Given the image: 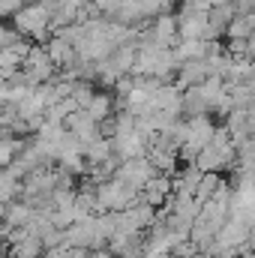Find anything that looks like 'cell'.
I'll list each match as a JSON object with an SVG mask.
<instances>
[{"label":"cell","mask_w":255,"mask_h":258,"mask_svg":"<svg viewBox=\"0 0 255 258\" xmlns=\"http://www.w3.org/2000/svg\"><path fill=\"white\" fill-rule=\"evenodd\" d=\"M132 87H135V78H132V75H123V78L114 84V90H117V96H120V99H126L129 93H132Z\"/></svg>","instance_id":"24"},{"label":"cell","mask_w":255,"mask_h":258,"mask_svg":"<svg viewBox=\"0 0 255 258\" xmlns=\"http://www.w3.org/2000/svg\"><path fill=\"white\" fill-rule=\"evenodd\" d=\"M21 147H24V138H15V135L3 132V144H0V162H3V165H12V162H15V156L21 153Z\"/></svg>","instance_id":"19"},{"label":"cell","mask_w":255,"mask_h":258,"mask_svg":"<svg viewBox=\"0 0 255 258\" xmlns=\"http://www.w3.org/2000/svg\"><path fill=\"white\" fill-rule=\"evenodd\" d=\"M21 6H27V0H0V12H3L6 18H12Z\"/></svg>","instance_id":"23"},{"label":"cell","mask_w":255,"mask_h":258,"mask_svg":"<svg viewBox=\"0 0 255 258\" xmlns=\"http://www.w3.org/2000/svg\"><path fill=\"white\" fill-rule=\"evenodd\" d=\"M234 9H237V15H246L255 9V0H234Z\"/></svg>","instance_id":"25"},{"label":"cell","mask_w":255,"mask_h":258,"mask_svg":"<svg viewBox=\"0 0 255 258\" xmlns=\"http://www.w3.org/2000/svg\"><path fill=\"white\" fill-rule=\"evenodd\" d=\"M213 72H210V63H207V57L204 60H186V63H180L177 69V87L180 90H186V87H195V84H204L207 78H210Z\"/></svg>","instance_id":"13"},{"label":"cell","mask_w":255,"mask_h":258,"mask_svg":"<svg viewBox=\"0 0 255 258\" xmlns=\"http://www.w3.org/2000/svg\"><path fill=\"white\" fill-rule=\"evenodd\" d=\"M6 258H12V255H6Z\"/></svg>","instance_id":"29"},{"label":"cell","mask_w":255,"mask_h":258,"mask_svg":"<svg viewBox=\"0 0 255 258\" xmlns=\"http://www.w3.org/2000/svg\"><path fill=\"white\" fill-rule=\"evenodd\" d=\"M111 141H114V150H117L120 159H138V156H147L153 135H147V132H141V129H132V132L117 135V138H111Z\"/></svg>","instance_id":"10"},{"label":"cell","mask_w":255,"mask_h":258,"mask_svg":"<svg viewBox=\"0 0 255 258\" xmlns=\"http://www.w3.org/2000/svg\"><path fill=\"white\" fill-rule=\"evenodd\" d=\"M45 240L42 237H36V234H24L21 240H15V243H9V255L12 258H42L45 255Z\"/></svg>","instance_id":"16"},{"label":"cell","mask_w":255,"mask_h":258,"mask_svg":"<svg viewBox=\"0 0 255 258\" xmlns=\"http://www.w3.org/2000/svg\"><path fill=\"white\" fill-rule=\"evenodd\" d=\"M141 42H156V45H162V48H174L177 42H180V24H177V15H171V12H162V15H156L153 18V24H150V30H138V45Z\"/></svg>","instance_id":"6"},{"label":"cell","mask_w":255,"mask_h":258,"mask_svg":"<svg viewBox=\"0 0 255 258\" xmlns=\"http://www.w3.org/2000/svg\"><path fill=\"white\" fill-rule=\"evenodd\" d=\"M21 39H24V33H21L15 24H9V27L0 30V45H3V48H12V45H18Z\"/></svg>","instance_id":"22"},{"label":"cell","mask_w":255,"mask_h":258,"mask_svg":"<svg viewBox=\"0 0 255 258\" xmlns=\"http://www.w3.org/2000/svg\"><path fill=\"white\" fill-rule=\"evenodd\" d=\"M87 3H96V6H99V3H102V0H87Z\"/></svg>","instance_id":"28"},{"label":"cell","mask_w":255,"mask_h":258,"mask_svg":"<svg viewBox=\"0 0 255 258\" xmlns=\"http://www.w3.org/2000/svg\"><path fill=\"white\" fill-rule=\"evenodd\" d=\"M225 180L219 177V171H204V177H201V183H198V192L195 198H201V201H210L213 195L219 192V186H222Z\"/></svg>","instance_id":"18"},{"label":"cell","mask_w":255,"mask_h":258,"mask_svg":"<svg viewBox=\"0 0 255 258\" xmlns=\"http://www.w3.org/2000/svg\"><path fill=\"white\" fill-rule=\"evenodd\" d=\"M24 69L42 84V81H54V72H57V66L51 60V54H48V48L39 42V45H33V51L27 54V60H24Z\"/></svg>","instance_id":"12"},{"label":"cell","mask_w":255,"mask_h":258,"mask_svg":"<svg viewBox=\"0 0 255 258\" xmlns=\"http://www.w3.org/2000/svg\"><path fill=\"white\" fill-rule=\"evenodd\" d=\"M153 174H159L156 171V165L150 162V156H138V159H123V165L117 168V180H123L126 186H132V189H144L147 186V180L153 177Z\"/></svg>","instance_id":"8"},{"label":"cell","mask_w":255,"mask_h":258,"mask_svg":"<svg viewBox=\"0 0 255 258\" xmlns=\"http://www.w3.org/2000/svg\"><path fill=\"white\" fill-rule=\"evenodd\" d=\"M141 198V192L138 189H132V186H126L123 180H117V177H111V180H102L99 186H96V201H99V213L102 210H126V207H132L135 201Z\"/></svg>","instance_id":"5"},{"label":"cell","mask_w":255,"mask_h":258,"mask_svg":"<svg viewBox=\"0 0 255 258\" xmlns=\"http://www.w3.org/2000/svg\"><path fill=\"white\" fill-rule=\"evenodd\" d=\"M249 57L255 60V30H252V36H249Z\"/></svg>","instance_id":"26"},{"label":"cell","mask_w":255,"mask_h":258,"mask_svg":"<svg viewBox=\"0 0 255 258\" xmlns=\"http://www.w3.org/2000/svg\"><path fill=\"white\" fill-rule=\"evenodd\" d=\"M96 96V87H93V81H87V78H75V84H72V99L84 108L90 99Z\"/></svg>","instance_id":"21"},{"label":"cell","mask_w":255,"mask_h":258,"mask_svg":"<svg viewBox=\"0 0 255 258\" xmlns=\"http://www.w3.org/2000/svg\"><path fill=\"white\" fill-rule=\"evenodd\" d=\"M252 30H255V24H252V18L249 15H234V21L228 24V39H249L252 36Z\"/></svg>","instance_id":"20"},{"label":"cell","mask_w":255,"mask_h":258,"mask_svg":"<svg viewBox=\"0 0 255 258\" xmlns=\"http://www.w3.org/2000/svg\"><path fill=\"white\" fill-rule=\"evenodd\" d=\"M177 24H180V39H204L210 27V9L183 3V9L177 12Z\"/></svg>","instance_id":"7"},{"label":"cell","mask_w":255,"mask_h":258,"mask_svg":"<svg viewBox=\"0 0 255 258\" xmlns=\"http://www.w3.org/2000/svg\"><path fill=\"white\" fill-rule=\"evenodd\" d=\"M237 258H255V249H246V252H240Z\"/></svg>","instance_id":"27"},{"label":"cell","mask_w":255,"mask_h":258,"mask_svg":"<svg viewBox=\"0 0 255 258\" xmlns=\"http://www.w3.org/2000/svg\"><path fill=\"white\" fill-rule=\"evenodd\" d=\"M201 177H204V171L195 162H186V168L174 174V198H195Z\"/></svg>","instance_id":"14"},{"label":"cell","mask_w":255,"mask_h":258,"mask_svg":"<svg viewBox=\"0 0 255 258\" xmlns=\"http://www.w3.org/2000/svg\"><path fill=\"white\" fill-rule=\"evenodd\" d=\"M171 195H174V174H162V171L153 174L147 180V186L141 189V198L153 207H165L171 201Z\"/></svg>","instance_id":"11"},{"label":"cell","mask_w":255,"mask_h":258,"mask_svg":"<svg viewBox=\"0 0 255 258\" xmlns=\"http://www.w3.org/2000/svg\"><path fill=\"white\" fill-rule=\"evenodd\" d=\"M213 135H216L213 114H192V117H186V141L180 147V159L183 162H195L198 153L213 141Z\"/></svg>","instance_id":"4"},{"label":"cell","mask_w":255,"mask_h":258,"mask_svg":"<svg viewBox=\"0 0 255 258\" xmlns=\"http://www.w3.org/2000/svg\"><path fill=\"white\" fill-rule=\"evenodd\" d=\"M12 24L24 33V36H33L36 42L48 45V30H51V6L42 3V0H33L27 6H21L15 15H12Z\"/></svg>","instance_id":"3"},{"label":"cell","mask_w":255,"mask_h":258,"mask_svg":"<svg viewBox=\"0 0 255 258\" xmlns=\"http://www.w3.org/2000/svg\"><path fill=\"white\" fill-rule=\"evenodd\" d=\"M45 48H48V54H51V60H54L57 69H72L75 60H78V48H75L69 39L57 36V33L48 39V45H45Z\"/></svg>","instance_id":"15"},{"label":"cell","mask_w":255,"mask_h":258,"mask_svg":"<svg viewBox=\"0 0 255 258\" xmlns=\"http://www.w3.org/2000/svg\"><path fill=\"white\" fill-rule=\"evenodd\" d=\"M84 108H87V111H90V114H93V117H96V120L102 123V120H108V117L114 114V99H111L108 93L96 90V96H93V99H90V102H87Z\"/></svg>","instance_id":"17"},{"label":"cell","mask_w":255,"mask_h":258,"mask_svg":"<svg viewBox=\"0 0 255 258\" xmlns=\"http://www.w3.org/2000/svg\"><path fill=\"white\" fill-rule=\"evenodd\" d=\"M180 60L174 54V48H162L156 42H141L138 45V60H135V75H153V78H162L168 81L171 75H177Z\"/></svg>","instance_id":"1"},{"label":"cell","mask_w":255,"mask_h":258,"mask_svg":"<svg viewBox=\"0 0 255 258\" xmlns=\"http://www.w3.org/2000/svg\"><path fill=\"white\" fill-rule=\"evenodd\" d=\"M66 126H69V132H72L78 141H84V144H93L96 138H102V123H99L87 108L72 111V114L66 117Z\"/></svg>","instance_id":"9"},{"label":"cell","mask_w":255,"mask_h":258,"mask_svg":"<svg viewBox=\"0 0 255 258\" xmlns=\"http://www.w3.org/2000/svg\"><path fill=\"white\" fill-rule=\"evenodd\" d=\"M234 159H237V141H234V135L228 132V126H216L213 141L198 153L195 165L201 171H225L228 165H234Z\"/></svg>","instance_id":"2"}]
</instances>
